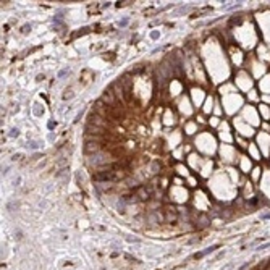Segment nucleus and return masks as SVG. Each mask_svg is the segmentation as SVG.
Segmentation results:
<instances>
[{
  "mask_svg": "<svg viewBox=\"0 0 270 270\" xmlns=\"http://www.w3.org/2000/svg\"><path fill=\"white\" fill-rule=\"evenodd\" d=\"M87 163L89 167H95V168H104V167L110 165V154L100 150L97 154L87 155Z\"/></svg>",
  "mask_w": 270,
  "mask_h": 270,
  "instance_id": "nucleus-1",
  "label": "nucleus"
},
{
  "mask_svg": "<svg viewBox=\"0 0 270 270\" xmlns=\"http://www.w3.org/2000/svg\"><path fill=\"white\" fill-rule=\"evenodd\" d=\"M87 123H89V125H94V126H99V128H104V130H105V126L109 125L107 118L97 115L95 112H92V113L89 115V121H87Z\"/></svg>",
  "mask_w": 270,
  "mask_h": 270,
  "instance_id": "nucleus-2",
  "label": "nucleus"
},
{
  "mask_svg": "<svg viewBox=\"0 0 270 270\" xmlns=\"http://www.w3.org/2000/svg\"><path fill=\"white\" fill-rule=\"evenodd\" d=\"M102 147H100V142H95V141H87L84 146V154L86 155H92V154H97L100 152Z\"/></svg>",
  "mask_w": 270,
  "mask_h": 270,
  "instance_id": "nucleus-3",
  "label": "nucleus"
},
{
  "mask_svg": "<svg viewBox=\"0 0 270 270\" xmlns=\"http://www.w3.org/2000/svg\"><path fill=\"white\" fill-rule=\"evenodd\" d=\"M162 212H163L165 222H176L178 220V210H176L175 207H165Z\"/></svg>",
  "mask_w": 270,
  "mask_h": 270,
  "instance_id": "nucleus-4",
  "label": "nucleus"
},
{
  "mask_svg": "<svg viewBox=\"0 0 270 270\" xmlns=\"http://www.w3.org/2000/svg\"><path fill=\"white\" fill-rule=\"evenodd\" d=\"M152 194V189L150 188H146V186H141L136 189V196H138V199L139 201H147Z\"/></svg>",
  "mask_w": 270,
  "mask_h": 270,
  "instance_id": "nucleus-5",
  "label": "nucleus"
},
{
  "mask_svg": "<svg viewBox=\"0 0 270 270\" xmlns=\"http://www.w3.org/2000/svg\"><path fill=\"white\" fill-rule=\"evenodd\" d=\"M86 133H87V136H100L104 134L105 130L104 128H99V126H94V125H86Z\"/></svg>",
  "mask_w": 270,
  "mask_h": 270,
  "instance_id": "nucleus-6",
  "label": "nucleus"
},
{
  "mask_svg": "<svg viewBox=\"0 0 270 270\" xmlns=\"http://www.w3.org/2000/svg\"><path fill=\"white\" fill-rule=\"evenodd\" d=\"M94 112L97 113V115L104 116V118H107V110H104V100H97L94 105Z\"/></svg>",
  "mask_w": 270,
  "mask_h": 270,
  "instance_id": "nucleus-7",
  "label": "nucleus"
},
{
  "mask_svg": "<svg viewBox=\"0 0 270 270\" xmlns=\"http://www.w3.org/2000/svg\"><path fill=\"white\" fill-rule=\"evenodd\" d=\"M215 249H218V246H210V248H207V249L201 251V252H196L194 254V259H201V257H204V255L210 254V252H214Z\"/></svg>",
  "mask_w": 270,
  "mask_h": 270,
  "instance_id": "nucleus-8",
  "label": "nucleus"
},
{
  "mask_svg": "<svg viewBox=\"0 0 270 270\" xmlns=\"http://www.w3.org/2000/svg\"><path fill=\"white\" fill-rule=\"evenodd\" d=\"M28 147H31V149H37L39 146H37V142H36V141H31V142H28Z\"/></svg>",
  "mask_w": 270,
  "mask_h": 270,
  "instance_id": "nucleus-9",
  "label": "nucleus"
},
{
  "mask_svg": "<svg viewBox=\"0 0 270 270\" xmlns=\"http://www.w3.org/2000/svg\"><path fill=\"white\" fill-rule=\"evenodd\" d=\"M18 134H20V131H18V130H11V133H10L11 138H15V136H18Z\"/></svg>",
  "mask_w": 270,
  "mask_h": 270,
  "instance_id": "nucleus-10",
  "label": "nucleus"
},
{
  "mask_svg": "<svg viewBox=\"0 0 270 270\" xmlns=\"http://www.w3.org/2000/svg\"><path fill=\"white\" fill-rule=\"evenodd\" d=\"M270 246V243H267V244H264V246H259V248H257V251H262V249H267V248H269Z\"/></svg>",
  "mask_w": 270,
  "mask_h": 270,
  "instance_id": "nucleus-11",
  "label": "nucleus"
},
{
  "mask_svg": "<svg viewBox=\"0 0 270 270\" xmlns=\"http://www.w3.org/2000/svg\"><path fill=\"white\" fill-rule=\"evenodd\" d=\"M66 73H68V70H62L60 73H58V78H63V76H65Z\"/></svg>",
  "mask_w": 270,
  "mask_h": 270,
  "instance_id": "nucleus-12",
  "label": "nucleus"
},
{
  "mask_svg": "<svg viewBox=\"0 0 270 270\" xmlns=\"http://www.w3.org/2000/svg\"><path fill=\"white\" fill-rule=\"evenodd\" d=\"M231 267H233V265H231V264H228V265L225 267V269H222V270H231Z\"/></svg>",
  "mask_w": 270,
  "mask_h": 270,
  "instance_id": "nucleus-13",
  "label": "nucleus"
}]
</instances>
